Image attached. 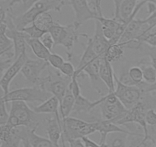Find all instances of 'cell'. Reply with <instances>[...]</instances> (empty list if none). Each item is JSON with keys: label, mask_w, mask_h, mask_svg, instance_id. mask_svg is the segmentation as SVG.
Instances as JSON below:
<instances>
[{"label": "cell", "mask_w": 156, "mask_h": 147, "mask_svg": "<svg viewBox=\"0 0 156 147\" xmlns=\"http://www.w3.org/2000/svg\"><path fill=\"white\" fill-rule=\"evenodd\" d=\"M11 110L6 123L12 127L24 126L28 129H37L39 123L37 120L36 115L32 109L24 101H12Z\"/></svg>", "instance_id": "1"}, {"label": "cell", "mask_w": 156, "mask_h": 147, "mask_svg": "<svg viewBox=\"0 0 156 147\" xmlns=\"http://www.w3.org/2000/svg\"><path fill=\"white\" fill-rule=\"evenodd\" d=\"M79 28L73 24L62 25L59 23L55 22L49 30L51 35L54 45H62L66 49L68 59L71 60L73 58V49L75 43L79 41V36H85V34H79Z\"/></svg>", "instance_id": "2"}, {"label": "cell", "mask_w": 156, "mask_h": 147, "mask_svg": "<svg viewBox=\"0 0 156 147\" xmlns=\"http://www.w3.org/2000/svg\"><path fill=\"white\" fill-rule=\"evenodd\" d=\"M99 107L104 120L112 121L115 123L126 115L128 110L121 104L114 92H108L105 95L98 99Z\"/></svg>", "instance_id": "3"}, {"label": "cell", "mask_w": 156, "mask_h": 147, "mask_svg": "<svg viewBox=\"0 0 156 147\" xmlns=\"http://www.w3.org/2000/svg\"><path fill=\"white\" fill-rule=\"evenodd\" d=\"M53 96L50 92L39 86L23 87L9 91L3 96L5 103L19 100L24 102H44Z\"/></svg>", "instance_id": "4"}, {"label": "cell", "mask_w": 156, "mask_h": 147, "mask_svg": "<svg viewBox=\"0 0 156 147\" xmlns=\"http://www.w3.org/2000/svg\"><path fill=\"white\" fill-rule=\"evenodd\" d=\"M49 67L50 64L47 61L41 59H30L28 58L23 65L21 73L28 82L34 86H39L44 88V86L49 81L50 75L41 77V73Z\"/></svg>", "instance_id": "5"}, {"label": "cell", "mask_w": 156, "mask_h": 147, "mask_svg": "<svg viewBox=\"0 0 156 147\" xmlns=\"http://www.w3.org/2000/svg\"><path fill=\"white\" fill-rule=\"evenodd\" d=\"M114 81L116 83L114 95L119 99L121 104L129 110L133 107L141 98L142 91L137 86H129L120 82L118 77L114 74Z\"/></svg>", "instance_id": "6"}, {"label": "cell", "mask_w": 156, "mask_h": 147, "mask_svg": "<svg viewBox=\"0 0 156 147\" xmlns=\"http://www.w3.org/2000/svg\"><path fill=\"white\" fill-rule=\"evenodd\" d=\"M8 28L6 30V35L10 38L13 42V49H14V58L15 60L18 58L23 52L27 51L25 41V35L22 31H19L15 28L13 22H12V18L8 12L7 20Z\"/></svg>", "instance_id": "7"}, {"label": "cell", "mask_w": 156, "mask_h": 147, "mask_svg": "<svg viewBox=\"0 0 156 147\" xmlns=\"http://www.w3.org/2000/svg\"><path fill=\"white\" fill-rule=\"evenodd\" d=\"M27 58L28 57H27V51L23 52L18 58L14 60L12 64L3 74L2 77L0 79V87L2 90L4 95H6L9 92V87H10L11 83L13 81L14 78L18 75V74L21 72V68Z\"/></svg>", "instance_id": "8"}, {"label": "cell", "mask_w": 156, "mask_h": 147, "mask_svg": "<svg viewBox=\"0 0 156 147\" xmlns=\"http://www.w3.org/2000/svg\"><path fill=\"white\" fill-rule=\"evenodd\" d=\"M69 2L75 12L73 24L78 28H79L85 21L94 19L96 13L90 8L88 0H69Z\"/></svg>", "instance_id": "9"}, {"label": "cell", "mask_w": 156, "mask_h": 147, "mask_svg": "<svg viewBox=\"0 0 156 147\" xmlns=\"http://www.w3.org/2000/svg\"><path fill=\"white\" fill-rule=\"evenodd\" d=\"M98 132L100 133L101 139L99 144L102 146H108L106 141L108 139V135L111 133H123V134H130L132 131L121 128L120 126L117 125L116 123L110 120H104L99 119L98 121Z\"/></svg>", "instance_id": "10"}, {"label": "cell", "mask_w": 156, "mask_h": 147, "mask_svg": "<svg viewBox=\"0 0 156 147\" xmlns=\"http://www.w3.org/2000/svg\"><path fill=\"white\" fill-rule=\"evenodd\" d=\"M50 80L45 84L44 88H45L46 90L50 92L53 96L57 98L59 103H60L63 96H65L67 90H68L69 83L71 78L66 77V79H64V78L60 77L59 79L53 80L52 74L50 71Z\"/></svg>", "instance_id": "11"}, {"label": "cell", "mask_w": 156, "mask_h": 147, "mask_svg": "<svg viewBox=\"0 0 156 147\" xmlns=\"http://www.w3.org/2000/svg\"><path fill=\"white\" fill-rule=\"evenodd\" d=\"M94 21H95L94 33L92 37H90V39L94 53L98 56L101 57L105 55V51L110 46V44L109 41L104 35L100 22L98 20H94Z\"/></svg>", "instance_id": "12"}, {"label": "cell", "mask_w": 156, "mask_h": 147, "mask_svg": "<svg viewBox=\"0 0 156 147\" xmlns=\"http://www.w3.org/2000/svg\"><path fill=\"white\" fill-rule=\"evenodd\" d=\"M114 71L111 63L109 62L104 56L101 57L100 67H99V77L108 89V92H114L115 90V81H114Z\"/></svg>", "instance_id": "13"}, {"label": "cell", "mask_w": 156, "mask_h": 147, "mask_svg": "<svg viewBox=\"0 0 156 147\" xmlns=\"http://www.w3.org/2000/svg\"><path fill=\"white\" fill-rule=\"evenodd\" d=\"M94 20H98L100 22L104 35L108 41L114 37L116 32L121 24V21L114 18H105L103 13L98 15Z\"/></svg>", "instance_id": "14"}, {"label": "cell", "mask_w": 156, "mask_h": 147, "mask_svg": "<svg viewBox=\"0 0 156 147\" xmlns=\"http://www.w3.org/2000/svg\"><path fill=\"white\" fill-rule=\"evenodd\" d=\"M59 103L57 98L54 96H51L45 101L41 103L40 105L33 107L32 110L37 114L40 113H53L59 123H62L60 115L59 112Z\"/></svg>", "instance_id": "15"}, {"label": "cell", "mask_w": 156, "mask_h": 147, "mask_svg": "<svg viewBox=\"0 0 156 147\" xmlns=\"http://www.w3.org/2000/svg\"><path fill=\"white\" fill-rule=\"evenodd\" d=\"M46 130L48 139L56 147H60L59 142L62 136V124L59 123L56 118H48L46 120Z\"/></svg>", "instance_id": "16"}, {"label": "cell", "mask_w": 156, "mask_h": 147, "mask_svg": "<svg viewBox=\"0 0 156 147\" xmlns=\"http://www.w3.org/2000/svg\"><path fill=\"white\" fill-rule=\"evenodd\" d=\"M25 41L26 44H28L33 53L36 55L38 59L47 61L51 51H50L42 44L39 38H30L27 35H25Z\"/></svg>", "instance_id": "17"}, {"label": "cell", "mask_w": 156, "mask_h": 147, "mask_svg": "<svg viewBox=\"0 0 156 147\" xmlns=\"http://www.w3.org/2000/svg\"><path fill=\"white\" fill-rule=\"evenodd\" d=\"M98 100H97L96 101H90L86 97L80 94L76 98L73 113H82V114L90 113L91 110H93L96 107L98 106Z\"/></svg>", "instance_id": "18"}, {"label": "cell", "mask_w": 156, "mask_h": 147, "mask_svg": "<svg viewBox=\"0 0 156 147\" xmlns=\"http://www.w3.org/2000/svg\"><path fill=\"white\" fill-rule=\"evenodd\" d=\"M7 28L6 22L0 23V57L3 55H11L14 58V52H12L13 49V42L6 35Z\"/></svg>", "instance_id": "19"}, {"label": "cell", "mask_w": 156, "mask_h": 147, "mask_svg": "<svg viewBox=\"0 0 156 147\" xmlns=\"http://www.w3.org/2000/svg\"><path fill=\"white\" fill-rule=\"evenodd\" d=\"M75 100H76V98L73 96V93L69 90H67L65 96H63L59 105V112L61 116V120L69 116L70 114L73 113Z\"/></svg>", "instance_id": "20"}, {"label": "cell", "mask_w": 156, "mask_h": 147, "mask_svg": "<svg viewBox=\"0 0 156 147\" xmlns=\"http://www.w3.org/2000/svg\"><path fill=\"white\" fill-rule=\"evenodd\" d=\"M32 24L42 32H48L52 26L55 24V21L50 12H44L39 14L34 20Z\"/></svg>", "instance_id": "21"}, {"label": "cell", "mask_w": 156, "mask_h": 147, "mask_svg": "<svg viewBox=\"0 0 156 147\" xmlns=\"http://www.w3.org/2000/svg\"><path fill=\"white\" fill-rule=\"evenodd\" d=\"M138 65L143 72V81L149 84H154L156 83V70L151 63L145 60H141Z\"/></svg>", "instance_id": "22"}, {"label": "cell", "mask_w": 156, "mask_h": 147, "mask_svg": "<svg viewBox=\"0 0 156 147\" xmlns=\"http://www.w3.org/2000/svg\"><path fill=\"white\" fill-rule=\"evenodd\" d=\"M124 54V47L120 43L110 44L103 55L109 62H116L121 59Z\"/></svg>", "instance_id": "23"}, {"label": "cell", "mask_w": 156, "mask_h": 147, "mask_svg": "<svg viewBox=\"0 0 156 147\" xmlns=\"http://www.w3.org/2000/svg\"><path fill=\"white\" fill-rule=\"evenodd\" d=\"M35 131L36 129H28L27 138L31 147H56L50 139L39 136Z\"/></svg>", "instance_id": "24"}, {"label": "cell", "mask_w": 156, "mask_h": 147, "mask_svg": "<svg viewBox=\"0 0 156 147\" xmlns=\"http://www.w3.org/2000/svg\"><path fill=\"white\" fill-rule=\"evenodd\" d=\"M128 75L135 86L138 87L139 84L143 81V72L139 65L133 66L128 70Z\"/></svg>", "instance_id": "25"}, {"label": "cell", "mask_w": 156, "mask_h": 147, "mask_svg": "<svg viewBox=\"0 0 156 147\" xmlns=\"http://www.w3.org/2000/svg\"><path fill=\"white\" fill-rule=\"evenodd\" d=\"M23 32L30 38H40L45 32H42L36 27L34 24H30L22 29Z\"/></svg>", "instance_id": "26"}, {"label": "cell", "mask_w": 156, "mask_h": 147, "mask_svg": "<svg viewBox=\"0 0 156 147\" xmlns=\"http://www.w3.org/2000/svg\"><path fill=\"white\" fill-rule=\"evenodd\" d=\"M4 93L0 87V123H5L9 118V113L7 111L5 106V101L4 98Z\"/></svg>", "instance_id": "27"}, {"label": "cell", "mask_w": 156, "mask_h": 147, "mask_svg": "<svg viewBox=\"0 0 156 147\" xmlns=\"http://www.w3.org/2000/svg\"><path fill=\"white\" fill-rule=\"evenodd\" d=\"M58 70L66 77L72 78L76 72V67L70 61H65Z\"/></svg>", "instance_id": "28"}, {"label": "cell", "mask_w": 156, "mask_h": 147, "mask_svg": "<svg viewBox=\"0 0 156 147\" xmlns=\"http://www.w3.org/2000/svg\"><path fill=\"white\" fill-rule=\"evenodd\" d=\"M47 62L53 68L56 69V70H59L61 66H62V64L65 62V61H64L63 58L62 56H60L59 55L56 53H52L51 52L50 56H49L48 60H47Z\"/></svg>", "instance_id": "29"}, {"label": "cell", "mask_w": 156, "mask_h": 147, "mask_svg": "<svg viewBox=\"0 0 156 147\" xmlns=\"http://www.w3.org/2000/svg\"><path fill=\"white\" fill-rule=\"evenodd\" d=\"M68 90L73 93L75 98H76L78 96L82 94L81 93L80 86H79V81H78V77L75 74L70 79V81L68 85Z\"/></svg>", "instance_id": "30"}, {"label": "cell", "mask_w": 156, "mask_h": 147, "mask_svg": "<svg viewBox=\"0 0 156 147\" xmlns=\"http://www.w3.org/2000/svg\"><path fill=\"white\" fill-rule=\"evenodd\" d=\"M13 127L10 126L8 123L0 124V139L2 142H7L12 133Z\"/></svg>", "instance_id": "31"}, {"label": "cell", "mask_w": 156, "mask_h": 147, "mask_svg": "<svg viewBox=\"0 0 156 147\" xmlns=\"http://www.w3.org/2000/svg\"><path fill=\"white\" fill-rule=\"evenodd\" d=\"M42 44L48 49L50 51H52L53 47H54V41H53V38H52L50 32H45L41 38H39Z\"/></svg>", "instance_id": "32"}, {"label": "cell", "mask_w": 156, "mask_h": 147, "mask_svg": "<svg viewBox=\"0 0 156 147\" xmlns=\"http://www.w3.org/2000/svg\"><path fill=\"white\" fill-rule=\"evenodd\" d=\"M140 41L143 44H146L152 47L156 48V35L152 32H147L140 38Z\"/></svg>", "instance_id": "33"}, {"label": "cell", "mask_w": 156, "mask_h": 147, "mask_svg": "<svg viewBox=\"0 0 156 147\" xmlns=\"http://www.w3.org/2000/svg\"><path fill=\"white\" fill-rule=\"evenodd\" d=\"M108 147H127L126 145V135L125 136L116 137L108 144Z\"/></svg>", "instance_id": "34"}, {"label": "cell", "mask_w": 156, "mask_h": 147, "mask_svg": "<svg viewBox=\"0 0 156 147\" xmlns=\"http://www.w3.org/2000/svg\"><path fill=\"white\" fill-rule=\"evenodd\" d=\"M145 119L147 126H153L156 124V111L155 109H149L146 111Z\"/></svg>", "instance_id": "35"}, {"label": "cell", "mask_w": 156, "mask_h": 147, "mask_svg": "<svg viewBox=\"0 0 156 147\" xmlns=\"http://www.w3.org/2000/svg\"><path fill=\"white\" fill-rule=\"evenodd\" d=\"M12 60H13L12 58H8L4 61H0V79L2 77L5 71L8 69V67L12 64Z\"/></svg>", "instance_id": "36"}, {"label": "cell", "mask_w": 156, "mask_h": 147, "mask_svg": "<svg viewBox=\"0 0 156 147\" xmlns=\"http://www.w3.org/2000/svg\"><path fill=\"white\" fill-rule=\"evenodd\" d=\"M82 142L84 143L85 147H108V146H102L101 145H100L99 143H97L94 141L90 139L88 136H83L82 138H81Z\"/></svg>", "instance_id": "37"}, {"label": "cell", "mask_w": 156, "mask_h": 147, "mask_svg": "<svg viewBox=\"0 0 156 147\" xmlns=\"http://www.w3.org/2000/svg\"><path fill=\"white\" fill-rule=\"evenodd\" d=\"M148 55H149V58H150L151 64H152L156 70V48L155 47H150V48L148 51Z\"/></svg>", "instance_id": "38"}, {"label": "cell", "mask_w": 156, "mask_h": 147, "mask_svg": "<svg viewBox=\"0 0 156 147\" xmlns=\"http://www.w3.org/2000/svg\"><path fill=\"white\" fill-rule=\"evenodd\" d=\"M67 142L69 145V147H85L81 139H71L67 141Z\"/></svg>", "instance_id": "39"}, {"label": "cell", "mask_w": 156, "mask_h": 147, "mask_svg": "<svg viewBox=\"0 0 156 147\" xmlns=\"http://www.w3.org/2000/svg\"><path fill=\"white\" fill-rule=\"evenodd\" d=\"M148 135L153 139L156 141V124L153 126H148Z\"/></svg>", "instance_id": "40"}, {"label": "cell", "mask_w": 156, "mask_h": 147, "mask_svg": "<svg viewBox=\"0 0 156 147\" xmlns=\"http://www.w3.org/2000/svg\"><path fill=\"white\" fill-rule=\"evenodd\" d=\"M38 1H39V0H26L25 2H24V4L21 5V11H23V12H25V11L27 10L29 8L31 7L32 5H34L35 2H37Z\"/></svg>", "instance_id": "41"}, {"label": "cell", "mask_w": 156, "mask_h": 147, "mask_svg": "<svg viewBox=\"0 0 156 147\" xmlns=\"http://www.w3.org/2000/svg\"><path fill=\"white\" fill-rule=\"evenodd\" d=\"M8 17V12L4 9V8L0 5V23L6 22Z\"/></svg>", "instance_id": "42"}, {"label": "cell", "mask_w": 156, "mask_h": 147, "mask_svg": "<svg viewBox=\"0 0 156 147\" xmlns=\"http://www.w3.org/2000/svg\"><path fill=\"white\" fill-rule=\"evenodd\" d=\"M123 0H113L114 2V6H115V10H114V18L117 19L118 17V12H119V8H120V5Z\"/></svg>", "instance_id": "43"}, {"label": "cell", "mask_w": 156, "mask_h": 147, "mask_svg": "<svg viewBox=\"0 0 156 147\" xmlns=\"http://www.w3.org/2000/svg\"><path fill=\"white\" fill-rule=\"evenodd\" d=\"M18 142H2L1 147H19Z\"/></svg>", "instance_id": "44"}, {"label": "cell", "mask_w": 156, "mask_h": 147, "mask_svg": "<svg viewBox=\"0 0 156 147\" xmlns=\"http://www.w3.org/2000/svg\"><path fill=\"white\" fill-rule=\"evenodd\" d=\"M26 0H12V1L10 2V3H9V9H12V7H13L14 6H15V5L17 4H24V2H25Z\"/></svg>", "instance_id": "45"}, {"label": "cell", "mask_w": 156, "mask_h": 147, "mask_svg": "<svg viewBox=\"0 0 156 147\" xmlns=\"http://www.w3.org/2000/svg\"><path fill=\"white\" fill-rule=\"evenodd\" d=\"M27 134H28V133H27ZM22 142H23V146L24 147H31V145H30V142H29L28 140V138H27V135L22 139Z\"/></svg>", "instance_id": "46"}, {"label": "cell", "mask_w": 156, "mask_h": 147, "mask_svg": "<svg viewBox=\"0 0 156 147\" xmlns=\"http://www.w3.org/2000/svg\"><path fill=\"white\" fill-rule=\"evenodd\" d=\"M140 2H144L148 3V2H150V3H153V4L156 5V0H140Z\"/></svg>", "instance_id": "47"}, {"label": "cell", "mask_w": 156, "mask_h": 147, "mask_svg": "<svg viewBox=\"0 0 156 147\" xmlns=\"http://www.w3.org/2000/svg\"><path fill=\"white\" fill-rule=\"evenodd\" d=\"M150 32H152V34H155V35H156V26L155 28H152V30L150 31Z\"/></svg>", "instance_id": "48"}, {"label": "cell", "mask_w": 156, "mask_h": 147, "mask_svg": "<svg viewBox=\"0 0 156 147\" xmlns=\"http://www.w3.org/2000/svg\"><path fill=\"white\" fill-rule=\"evenodd\" d=\"M2 140L0 139V147H1V145H2Z\"/></svg>", "instance_id": "49"}, {"label": "cell", "mask_w": 156, "mask_h": 147, "mask_svg": "<svg viewBox=\"0 0 156 147\" xmlns=\"http://www.w3.org/2000/svg\"><path fill=\"white\" fill-rule=\"evenodd\" d=\"M155 147H156V141L155 142Z\"/></svg>", "instance_id": "50"}, {"label": "cell", "mask_w": 156, "mask_h": 147, "mask_svg": "<svg viewBox=\"0 0 156 147\" xmlns=\"http://www.w3.org/2000/svg\"><path fill=\"white\" fill-rule=\"evenodd\" d=\"M0 124H1V123H0Z\"/></svg>", "instance_id": "51"}]
</instances>
